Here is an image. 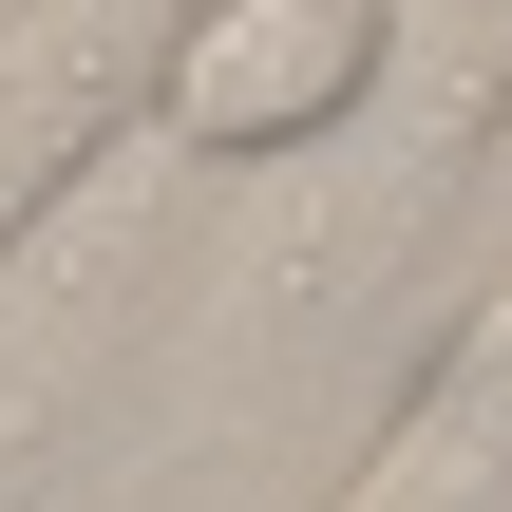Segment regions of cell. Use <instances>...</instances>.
I'll use <instances>...</instances> for the list:
<instances>
[{"mask_svg":"<svg viewBox=\"0 0 512 512\" xmlns=\"http://www.w3.org/2000/svg\"><path fill=\"white\" fill-rule=\"evenodd\" d=\"M512 152V0H418L399 76L361 95V133H323L304 171H266V209L209 247V285L171 304V418H209V456H266L285 418H323L418 304H456V209ZM437 342V323H418Z\"/></svg>","mask_w":512,"mask_h":512,"instance_id":"cell-1","label":"cell"},{"mask_svg":"<svg viewBox=\"0 0 512 512\" xmlns=\"http://www.w3.org/2000/svg\"><path fill=\"white\" fill-rule=\"evenodd\" d=\"M190 152L133 114L57 209H38V247L0 266V475H38L57 437H95V399L171 342V304L209 285V228H190Z\"/></svg>","mask_w":512,"mask_h":512,"instance_id":"cell-2","label":"cell"},{"mask_svg":"<svg viewBox=\"0 0 512 512\" xmlns=\"http://www.w3.org/2000/svg\"><path fill=\"white\" fill-rule=\"evenodd\" d=\"M418 0H171L152 19V133L190 171H304L323 133H361V95L399 76Z\"/></svg>","mask_w":512,"mask_h":512,"instance_id":"cell-3","label":"cell"},{"mask_svg":"<svg viewBox=\"0 0 512 512\" xmlns=\"http://www.w3.org/2000/svg\"><path fill=\"white\" fill-rule=\"evenodd\" d=\"M323 512H512V247L437 304V342L399 361L380 437L342 456Z\"/></svg>","mask_w":512,"mask_h":512,"instance_id":"cell-4","label":"cell"},{"mask_svg":"<svg viewBox=\"0 0 512 512\" xmlns=\"http://www.w3.org/2000/svg\"><path fill=\"white\" fill-rule=\"evenodd\" d=\"M152 19H171V0H0V266H19L38 209L152 114Z\"/></svg>","mask_w":512,"mask_h":512,"instance_id":"cell-5","label":"cell"}]
</instances>
